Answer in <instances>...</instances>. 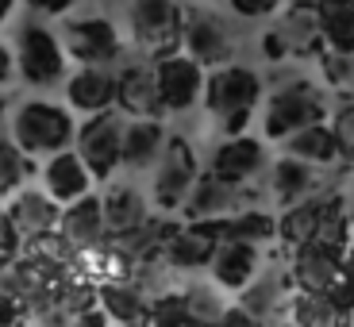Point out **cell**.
<instances>
[{"label":"cell","mask_w":354,"mask_h":327,"mask_svg":"<svg viewBox=\"0 0 354 327\" xmlns=\"http://www.w3.org/2000/svg\"><path fill=\"white\" fill-rule=\"evenodd\" d=\"M319 31H324V50L354 54V0H319Z\"/></svg>","instance_id":"obj_29"},{"label":"cell","mask_w":354,"mask_h":327,"mask_svg":"<svg viewBox=\"0 0 354 327\" xmlns=\"http://www.w3.org/2000/svg\"><path fill=\"white\" fill-rule=\"evenodd\" d=\"M100 312L115 327H147L151 324V301L131 281H104L100 285Z\"/></svg>","instance_id":"obj_23"},{"label":"cell","mask_w":354,"mask_h":327,"mask_svg":"<svg viewBox=\"0 0 354 327\" xmlns=\"http://www.w3.org/2000/svg\"><path fill=\"white\" fill-rule=\"evenodd\" d=\"M351 254H354V243H351Z\"/></svg>","instance_id":"obj_48"},{"label":"cell","mask_w":354,"mask_h":327,"mask_svg":"<svg viewBox=\"0 0 354 327\" xmlns=\"http://www.w3.org/2000/svg\"><path fill=\"white\" fill-rule=\"evenodd\" d=\"M247 208H254V196L247 193V185H231L216 174H201L181 216H185V223H212L223 220V216L247 212Z\"/></svg>","instance_id":"obj_13"},{"label":"cell","mask_w":354,"mask_h":327,"mask_svg":"<svg viewBox=\"0 0 354 327\" xmlns=\"http://www.w3.org/2000/svg\"><path fill=\"white\" fill-rule=\"evenodd\" d=\"M270 169V154H266V142L254 135H231L212 151L208 162V174L223 177L231 185H250L258 174Z\"/></svg>","instance_id":"obj_15"},{"label":"cell","mask_w":354,"mask_h":327,"mask_svg":"<svg viewBox=\"0 0 354 327\" xmlns=\"http://www.w3.org/2000/svg\"><path fill=\"white\" fill-rule=\"evenodd\" d=\"M328 127L339 142V158H343L346 166H354V100H343V104L328 115Z\"/></svg>","instance_id":"obj_34"},{"label":"cell","mask_w":354,"mask_h":327,"mask_svg":"<svg viewBox=\"0 0 354 327\" xmlns=\"http://www.w3.org/2000/svg\"><path fill=\"white\" fill-rule=\"evenodd\" d=\"M166 124L162 120H127L124 127V169H154L162 147H166Z\"/></svg>","instance_id":"obj_26"},{"label":"cell","mask_w":354,"mask_h":327,"mask_svg":"<svg viewBox=\"0 0 354 327\" xmlns=\"http://www.w3.org/2000/svg\"><path fill=\"white\" fill-rule=\"evenodd\" d=\"M262 97H266L262 73H254L250 66L227 62V66L208 70L201 104H204V112H208L216 131L223 139H231V135H247V124L254 120Z\"/></svg>","instance_id":"obj_1"},{"label":"cell","mask_w":354,"mask_h":327,"mask_svg":"<svg viewBox=\"0 0 354 327\" xmlns=\"http://www.w3.org/2000/svg\"><path fill=\"white\" fill-rule=\"evenodd\" d=\"M343 208H346V220H351V231H354V181L343 189Z\"/></svg>","instance_id":"obj_42"},{"label":"cell","mask_w":354,"mask_h":327,"mask_svg":"<svg viewBox=\"0 0 354 327\" xmlns=\"http://www.w3.org/2000/svg\"><path fill=\"white\" fill-rule=\"evenodd\" d=\"M154 77H158L162 108L166 112H189V108L201 104L208 70L201 62H193L185 50H174L166 58H154Z\"/></svg>","instance_id":"obj_12"},{"label":"cell","mask_w":354,"mask_h":327,"mask_svg":"<svg viewBox=\"0 0 354 327\" xmlns=\"http://www.w3.org/2000/svg\"><path fill=\"white\" fill-rule=\"evenodd\" d=\"M16 81V50L8 43H0V88H8Z\"/></svg>","instance_id":"obj_39"},{"label":"cell","mask_w":354,"mask_h":327,"mask_svg":"<svg viewBox=\"0 0 354 327\" xmlns=\"http://www.w3.org/2000/svg\"><path fill=\"white\" fill-rule=\"evenodd\" d=\"M270 97H266V112H262V131L270 142L289 139L292 131L312 124H328V97L324 88L312 85L301 73H285L277 81H266Z\"/></svg>","instance_id":"obj_2"},{"label":"cell","mask_w":354,"mask_h":327,"mask_svg":"<svg viewBox=\"0 0 354 327\" xmlns=\"http://www.w3.org/2000/svg\"><path fill=\"white\" fill-rule=\"evenodd\" d=\"M100 208H104V227L108 239H120V235H131L142 223L151 220V204L135 185H112L100 196Z\"/></svg>","instance_id":"obj_22"},{"label":"cell","mask_w":354,"mask_h":327,"mask_svg":"<svg viewBox=\"0 0 354 327\" xmlns=\"http://www.w3.org/2000/svg\"><path fill=\"white\" fill-rule=\"evenodd\" d=\"M124 127H127V115L120 108L85 115V124H77L73 151L88 166L93 181H108L115 169H124Z\"/></svg>","instance_id":"obj_4"},{"label":"cell","mask_w":354,"mask_h":327,"mask_svg":"<svg viewBox=\"0 0 354 327\" xmlns=\"http://www.w3.org/2000/svg\"><path fill=\"white\" fill-rule=\"evenodd\" d=\"M316 189H319V177H316V166H308V162L281 154V158L270 166V196H274L281 208L316 196Z\"/></svg>","instance_id":"obj_24"},{"label":"cell","mask_w":354,"mask_h":327,"mask_svg":"<svg viewBox=\"0 0 354 327\" xmlns=\"http://www.w3.org/2000/svg\"><path fill=\"white\" fill-rule=\"evenodd\" d=\"M181 301H185V324L189 327H216L231 308L223 301V289H216V285H193V289L181 292Z\"/></svg>","instance_id":"obj_31"},{"label":"cell","mask_w":354,"mask_h":327,"mask_svg":"<svg viewBox=\"0 0 354 327\" xmlns=\"http://www.w3.org/2000/svg\"><path fill=\"white\" fill-rule=\"evenodd\" d=\"M289 297H292L289 270H262V274L239 292V308L266 327L270 319H277L289 308Z\"/></svg>","instance_id":"obj_21"},{"label":"cell","mask_w":354,"mask_h":327,"mask_svg":"<svg viewBox=\"0 0 354 327\" xmlns=\"http://www.w3.org/2000/svg\"><path fill=\"white\" fill-rule=\"evenodd\" d=\"M58 239L73 250H97L104 247L108 227H104V208H100V196H81V200L66 204L62 220H58Z\"/></svg>","instance_id":"obj_20"},{"label":"cell","mask_w":354,"mask_h":327,"mask_svg":"<svg viewBox=\"0 0 354 327\" xmlns=\"http://www.w3.org/2000/svg\"><path fill=\"white\" fill-rule=\"evenodd\" d=\"M324 208H328V193H316L301 204H289V208L277 216V239L289 250L301 247V243L319 239V231H324Z\"/></svg>","instance_id":"obj_25"},{"label":"cell","mask_w":354,"mask_h":327,"mask_svg":"<svg viewBox=\"0 0 354 327\" xmlns=\"http://www.w3.org/2000/svg\"><path fill=\"white\" fill-rule=\"evenodd\" d=\"M328 297L335 301V308H339V312L354 304V254L346 258V265L339 270V277H335V285L328 289Z\"/></svg>","instance_id":"obj_35"},{"label":"cell","mask_w":354,"mask_h":327,"mask_svg":"<svg viewBox=\"0 0 354 327\" xmlns=\"http://www.w3.org/2000/svg\"><path fill=\"white\" fill-rule=\"evenodd\" d=\"M8 208V220L12 231H16L19 243H31V239H46L58 231V220H62V204H54L43 189H19L4 200Z\"/></svg>","instance_id":"obj_16"},{"label":"cell","mask_w":354,"mask_h":327,"mask_svg":"<svg viewBox=\"0 0 354 327\" xmlns=\"http://www.w3.org/2000/svg\"><path fill=\"white\" fill-rule=\"evenodd\" d=\"M216 327H262V324H258L254 316H247V312H243L239 304H231V308H227V316H223Z\"/></svg>","instance_id":"obj_40"},{"label":"cell","mask_w":354,"mask_h":327,"mask_svg":"<svg viewBox=\"0 0 354 327\" xmlns=\"http://www.w3.org/2000/svg\"><path fill=\"white\" fill-rule=\"evenodd\" d=\"M4 115H8V97H4V88H0V124H4Z\"/></svg>","instance_id":"obj_45"},{"label":"cell","mask_w":354,"mask_h":327,"mask_svg":"<svg viewBox=\"0 0 354 327\" xmlns=\"http://www.w3.org/2000/svg\"><path fill=\"white\" fill-rule=\"evenodd\" d=\"M274 327H297V324H289V319H285V324H274Z\"/></svg>","instance_id":"obj_46"},{"label":"cell","mask_w":354,"mask_h":327,"mask_svg":"<svg viewBox=\"0 0 354 327\" xmlns=\"http://www.w3.org/2000/svg\"><path fill=\"white\" fill-rule=\"evenodd\" d=\"M77 0H27V8L39 12V16H66Z\"/></svg>","instance_id":"obj_38"},{"label":"cell","mask_w":354,"mask_h":327,"mask_svg":"<svg viewBox=\"0 0 354 327\" xmlns=\"http://www.w3.org/2000/svg\"><path fill=\"white\" fill-rule=\"evenodd\" d=\"M351 258V247L343 243H331V239H312L292 247L289 258V281L292 289H304V292H328L335 285L339 270L346 265Z\"/></svg>","instance_id":"obj_11"},{"label":"cell","mask_w":354,"mask_h":327,"mask_svg":"<svg viewBox=\"0 0 354 327\" xmlns=\"http://www.w3.org/2000/svg\"><path fill=\"white\" fill-rule=\"evenodd\" d=\"M339 327H354V304H351V308L339 312Z\"/></svg>","instance_id":"obj_43"},{"label":"cell","mask_w":354,"mask_h":327,"mask_svg":"<svg viewBox=\"0 0 354 327\" xmlns=\"http://www.w3.org/2000/svg\"><path fill=\"white\" fill-rule=\"evenodd\" d=\"M227 4L243 19H266V16H277L281 12V0H227Z\"/></svg>","instance_id":"obj_36"},{"label":"cell","mask_w":354,"mask_h":327,"mask_svg":"<svg viewBox=\"0 0 354 327\" xmlns=\"http://www.w3.org/2000/svg\"><path fill=\"white\" fill-rule=\"evenodd\" d=\"M181 50L201 62L204 70H216V66H227L231 54H235V35L223 16L208 8H189L185 24H181Z\"/></svg>","instance_id":"obj_9"},{"label":"cell","mask_w":354,"mask_h":327,"mask_svg":"<svg viewBox=\"0 0 354 327\" xmlns=\"http://www.w3.org/2000/svg\"><path fill=\"white\" fill-rule=\"evenodd\" d=\"M16 77L31 88H50L66 81V50L62 39L43 24H24L16 35Z\"/></svg>","instance_id":"obj_5"},{"label":"cell","mask_w":354,"mask_h":327,"mask_svg":"<svg viewBox=\"0 0 354 327\" xmlns=\"http://www.w3.org/2000/svg\"><path fill=\"white\" fill-rule=\"evenodd\" d=\"M115 108L127 120H162L166 115L154 62H127L115 70Z\"/></svg>","instance_id":"obj_14"},{"label":"cell","mask_w":354,"mask_h":327,"mask_svg":"<svg viewBox=\"0 0 354 327\" xmlns=\"http://www.w3.org/2000/svg\"><path fill=\"white\" fill-rule=\"evenodd\" d=\"M27 177H31V158L12 139H0V200L19 193L27 185Z\"/></svg>","instance_id":"obj_32"},{"label":"cell","mask_w":354,"mask_h":327,"mask_svg":"<svg viewBox=\"0 0 354 327\" xmlns=\"http://www.w3.org/2000/svg\"><path fill=\"white\" fill-rule=\"evenodd\" d=\"M212 285L223 292H243L258 274H262V247L258 243H239V239H223L216 243L212 262H208Z\"/></svg>","instance_id":"obj_17"},{"label":"cell","mask_w":354,"mask_h":327,"mask_svg":"<svg viewBox=\"0 0 354 327\" xmlns=\"http://www.w3.org/2000/svg\"><path fill=\"white\" fill-rule=\"evenodd\" d=\"M319 73H324V85L328 88H335L346 100H354V54L324 50L319 54Z\"/></svg>","instance_id":"obj_33"},{"label":"cell","mask_w":354,"mask_h":327,"mask_svg":"<svg viewBox=\"0 0 354 327\" xmlns=\"http://www.w3.org/2000/svg\"><path fill=\"white\" fill-rule=\"evenodd\" d=\"M73 135H77L73 112L54 100H19L8 112V139L27 158H50L58 151H70Z\"/></svg>","instance_id":"obj_3"},{"label":"cell","mask_w":354,"mask_h":327,"mask_svg":"<svg viewBox=\"0 0 354 327\" xmlns=\"http://www.w3.org/2000/svg\"><path fill=\"white\" fill-rule=\"evenodd\" d=\"M131 39L147 58H166L181 50V24L185 12L177 0H131Z\"/></svg>","instance_id":"obj_6"},{"label":"cell","mask_w":354,"mask_h":327,"mask_svg":"<svg viewBox=\"0 0 354 327\" xmlns=\"http://www.w3.org/2000/svg\"><path fill=\"white\" fill-rule=\"evenodd\" d=\"M281 147V154H289V158H301L308 162V166H335L339 158V142L335 135H331L328 124H312V127H301V131H292L289 139L277 142Z\"/></svg>","instance_id":"obj_28"},{"label":"cell","mask_w":354,"mask_h":327,"mask_svg":"<svg viewBox=\"0 0 354 327\" xmlns=\"http://www.w3.org/2000/svg\"><path fill=\"white\" fill-rule=\"evenodd\" d=\"M70 327H108V316L100 308H85L70 319Z\"/></svg>","instance_id":"obj_41"},{"label":"cell","mask_w":354,"mask_h":327,"mask_svg":"<svg viewBox=\"0 0 354 327\" xmlns=\"http://www.w3.org/2000/svg\"><path fill=\"white\" fill-rule=\"evenodd\" d=\"M12 8H16V0H0V24L12 16Z\"/></svg>","instance_id":"obj_44"},{"label":"cell","mask_w":354,"mask_h":327,"mask_svg":"<svg viewBox=\"0 0 354 327\" xmlns=\"http://www.w3.org/2000/svg\"><path fill=\"white\" fill-rule=\"evenodd\" d=\"M19 247L16 231H12V220H8V208H4V200H0V258L12 254V250Z\"/></svg>","instance_id":"obj_37"},{"label":"cell","mask_w":354,"mask_h":327,"mask_svg":"<svg viewBox=\"0 0 354 327\" xmlns=\"http://www.w3.org/2000/svg\"><path fill=\"white\" fill-rule=\"evenodd\" d=\"M262 54L285 62V58H319L324 54V31H319V12L316 4H297L277 19L262 39Z\"/></svg>","instance_id":"obj_8"},{"label":"cell","mask_w":354,"mask_h":327,"mask_svg":"<svg viewBox=\"0 0 354 327\" xmlns=\"http://www.w3.org/2000/svg\"><path fill=\"white\" fill-rule=\"evenodd\" d=\"M212 250H216V243L208 239L196 223L174 227L166 235V243H162V258H166V265H174V270H201V265L208 270Z\"/></svg>","instance_id":"obj_27"},{"label":"cell","mask_w":354,"mask_h":327,"mask_svg":"<svg viewBox=\"0 0 354 327\" xmlns=\"http://www.w3.org/2000/svg\"><path fill=\"white\" fill-rule=\"evenodd\" d=\"M201 166L196 154L185 139H166L158 162H154V177H151V204H158V212H181L193 193Z\"/></svg>","instance_id":"obj_7"},{"label":"cell","mask_w":354,"mask_h":327,"mask_svg":"<svg viewBox=\"0 0 354 327\" xmlns=\"http://www.w3.org/2000/svg\"><path fill=\"white\" fill-rule=\"evenodd\" d=\"M58 39H62L66 58H73L77 66H115L120 62V54H124L120 31H115L104 16L70 19Z\"/></svg>","instance_id":"obj_10"},{"label":"cell","mask_w":354,"mask_h":327,"mask_svg":"<svg viewBox=\"0 0 354 327\" xmlns=\"http://www.w3.org/2000/svg\"><path fill=\"white\" fill-rule=\"evenodd\" d=\"M66 108L81 115H97L115 108V66H77L66 73Z\"/></svg>","instance_id":"obj_18"},{"label":"cell","mask_w":354,"mask_h":327,"mask_svg":"<svg viewBox=\"0 0 354 327\" xmlns=\"http://www.w3.org/2000/svg\"><path fill=\"white\" fill-rule=\"evenodd\" d=\"M308 4H319V0H308Z\"/></svg>","instance_id":"obj_47"},{"label":"cell","mask_w":354,"mask_h":327,"mask_svg":"<svg viewBox=\"0 0 354 327\" xmlns=\"http://www.w3.org/2000/svg\"><path fill=\"white\" fill-rule=\"evenodd\" d=\"M39 181H43V193L50 196L54 204H73L81 200V196L93 193V174H88V166L77 158V151H58L50 154V158H43V166H39Z\"/></svg>","instance_id":"obj_19"},{"label":"cell","mask_w":354,"mask_h":327,"mask_svg":"<svg viewBox=\"0 0 354 327\" xmlns=\"http://www.w3.org/2000/svg\"><path fill=\"white\" fill-rule=\"evenodd\" d=\"M285 312H289V324H297V327H339V308L328 292L292 289Z\"/></svg>","instance_id":"obj_30"}]
</instances>
